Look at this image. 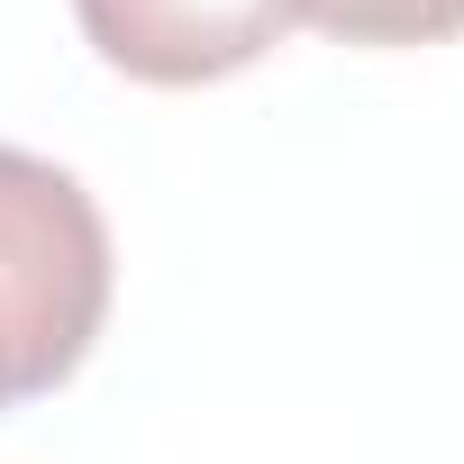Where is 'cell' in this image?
Instances as JSON below:
<instances>
[{"label":"cell","mask_w":464,"mask_h":464,"mask_svg":"<svg viewBox=\"0 0 464 464\" xmlns=\"http://www.w3.org/2000/svg\"><path fill=\"white\" fill-rule=\"evenodd\" d=\"M101 319H110V227L92 191L28 146H0V410L73 382Z\"/></svg>","instance_id":"obj_1"},{"label":"cell","mask_w":464,"mask_h":464,"mask_svg":"<svg viewBox=\"0 0 464 464\" xmlns=\"http://www.w3.org/2000/svg\"><path fill=\"white\" fill-rule=\"evenodd\" d=\"M73 19L128 82L191 92L274 55L292 37V0H73Z\"/></svg>","instance_id":"obj_2"},{"label":"cell","mask_w":464,"mask_h":464,"mask_svg":"<svg viewBox=\"0 0 464 464\" xmlns=\"http://www.w3.org/2000/svg\"><path fill=\"white\" fill-rule=\"evenodd\" d=\"M292 28H319L346 46H437V37H464V0H292Z\"/></svg>","instance_id":"obj_3"}]
</instances>
